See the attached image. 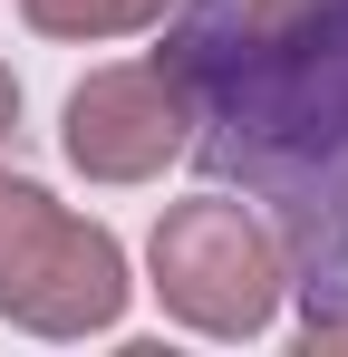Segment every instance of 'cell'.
<instances>
[{"label": "cell", "mask_w": 348, "mask_h": 357, "mask_svg": "<svg viewBox=\"0 0 348 357\" xmlns=\"http://www.w3.org/2000/svg\"><path fill=\"white\" fill-rule=\"evenodd\" d=\"M155 290H165V309L184 328L252 338L281 309V251H271V232L242 203L194 193V203H174L165 222H155Z\"/></svg>", "instance_id": "3"}, {"label": "cell", "mask_w": 348, "mask_h": 357, "mask_svg": "<svg viewBox=\"0 0 348 357\" xmlns=\"http://www.w3.org/2000/svg\"><path fill=\"white\" fill-rule=\"evenodd\" d=\"M184 145L261 203L310 348L348 338V0H184L165 29Z\"/></svg>", "instance_id": "1"}, {"label": "cell", "mask_w": 348, "mask_h": 357, "mask_svg": "<svg viewBox=\"0 0 348 357\" xmlns=\"http://www.w3.org/2000/svg\"><path fill=\"white\" fill-rule=\"evenodd\" d=\"M165 155H184V87L165 77V59L145 68H97L68 97V165L97 183H145L165 174Z\"/></svg>", "instance_id": "4"}, {"label": "cell", "mask_w": 348, "mask_h": 357, "mask_svg": "<svg viewBox=\"0 0 348 357\" xmlns=\"http://www.w3.org/2000/svg\"><path fill=\"white\" fill-rule=\"evenodd\" d=\"M10 126H20V77L0 68V145H10Z\"/></svg>", "instance_id": "6"}, {"label": "cell", "mask_w": 348, "mask_h": 357, "mask_svg": "<svg viewBox=\"0 0 348 357\" xmlns=\"http://www.w3.org/2000/svg\"><path fill=\"white\" fill-rule=\"evenodd\" d=\"M20 10H29V29H49V39H126V29L165 20V0H20Z\"/></svg>", "instance_id": "5"}, {"label": "cell", "mask_w": 348, "mask_h": 357, "mask_svg": "<svg viewBox=\"0 0 348 357\" xmlns=\"http://www.w3.org/2000/svg\"><path fill=\"white\" fill-rule=\"evenodd\" d=\"M116 309H126V251L97 222L58 213L39 183L0 174V319L39 338H87L116 328Z\"/></svg>", "instance_id": "2"}]
</instances>
